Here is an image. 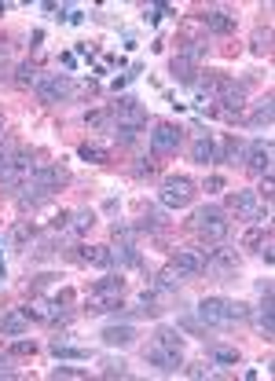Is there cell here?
<instances>
[{
    "label": "cell",
    "instance_id": "6da1fadb",
    "mask_svg": "<svg viewBox=\"0 0 275 381\" xmlns=\"http://www.w3.org/2000/svg\"><path fill=\"white\" fill-rule=\"evenodd\" d=\"M114 140H118L121 147H129L132 140H136V132L140 129H147V110L140 107V99L136 96H125V99H118L114 103Z\"/></svg>",
    "mask_w": 275,
    "mask_h": 381
},
{
    "label": "cell",
    "instance_id": "7a4b0ae2",
    "mask_svg": "<svg viewBox=\"0 0 275 381\" xmlns=\"http://www.w3.org/2000/svg\"><path fill=\"white\" fill-rule=\"evenodd\" d=\"M194 238H198V246H216V242L227 238V231H232V224H227V209L224 205H205V209H198L191 216Z\"/></svg>",
    "mask_w": 275,
    "mask_h": 381
},
{
    "label": "cell",
    "instance_id": "3957f363",
    "mask_svg": "<svg viewBox=\"0 0 275 381\" xmlns=\"http://www.w3.org/2000/svg\"><path fill=\"white\" fill-rule=\"evenodd\" d=\"M198 319H202V327H232V322L249 319V305L227 301V297H205L198 305Z\"/></svg>",
    "mask_w": 275,
    "mask_h": 381
},
{
    "label": "cell",
    "instance_id": "277c9868",
    "mask_svg": "<svg viewBox=\"0 0 275 381\" xmlns=\"http://www.w3.org/2000/svg\"><path fill=\"white\" fill-rule=\"evenodd\" d=\"M243 268V257H238V249L224 246V242H216V246H205V271L216 275V279H232Z\"/></svg>",
    "mask_w": 275,
    "mask_h": 381
},
{
    "label": "cell",
    "instance_id": "5b68a950",
    "mask_svg": "<svg viewBox=\"0 0 275 381\" xmlns=\"http://www.w3.org/2000/svg\"><path fill=\"white\" fill-rule=\"evenodd\" d=\"M194 194H198V183L191 176H165L158 198H162V205H169V209H187L194 202Z\"/></svg>",
    "mask_w": 275,
    "mask_h": 381
},
{
    "label": "cell",
    "instance_id": "8992f818",
    "mask_svg": "<svg viewBox=\"0 0 275 381\" xmlns=\"http://www.w3.org/2000/svg\"><path fill=\"white\" fill-rule=\"evenodd\" d=\"M227 209L235 213V220H246V224H265V216H268V205L261 202L257 191H232Z\"/></svg>",
    "mask_w": 275,
    "mask_h": 381
},
{
    "label": "cell",
    "instance_id": "52a82bcc",
    "mask_svg": "<svg viewBox=\"0 0 275 381\" xmlns=\"http://www.w3.org/2000/svg\"><path fill=\"white\" fill-rule=\"evenodd\" d=\"M216 103H221V107H216L221 118H227V121L243 118V110H246V85H243V81H224Z\"/></svg>",
    "mask_w": 275,
    "mask_h": 381
},
{
    "label": "cell",
    "instance_id": "ba28073f",
    "mask_svg": "<svg viewBox=\"0 0 275 381\" xmlns=\"http://www.w3.org/2000/svg\"><path fill=\"white\" fill-rule=\"evenodd\" d=\"M37 99L41 103H63V99H70L74 96V81H70V74H44L41 81H37Z\"/></svg>",
    "mask_w": 275,
    "mask_h": 381
},
{
    "label": "cell",
    "instance_id": "9c48e42d",
    "mask_svg": "<svg viewBox=\"0 0 275 381\" xmlns=\"http://www.w3.org/2000/svg\"><path fill=\"white\" fill-rule=\"evenodd\" d=\"M180 147H183V129H180V125H173V121H154L151 151L162 154V158H169V154H176Z\"/></svg>",
    "mask_w": 275,
    "mask_h": 381
},
{
    "label": "cell",
    "instance_id": "30bf717a",
    "mask_svg": "<svg viewBox=\"0 0 275 381\" xmlns=\"http://www.w3.org/2000/svg\"><path fill=\"white\" fill-rule=\"evenodd\" d=\"M30 176H33V165H30V154L26 151H19L11 161H4V165H0V183H4V187H26L30 183Z\"/></svg>",
    "mask_w": 275,
    "mask_h": 381
},
{
    "label": "cell",
    "instance_id": "8fae6325",
    "mask_svg": "<svg viewBox=\"0 0 275 381\" xmlns=\"http://www.w3.org/2000/svg\"><path fill=\"white\" fill-rule=\"evenodd\" d=\"M173 268L183 275V279H198L205 275V246H187L173 253Z\"/></svg>",
    "mask_w": 275,
    "mask_h": 381
},
{
    "label": "cell",
    "instance_id": "7c38bea8",
    "mask_svg": "<svg viewBox=\"0 0 275 381\" xmlns=\"http://www.w3.org/2000/svg\"><path fill=\"white\" fill-rule=\"evenodd\" d=\"M33 187H41V191H63L66 183H70V169H63V165H33V176H30Z\"/></svg>",
    "mask_w": 275,
    "mask_h": 381
},
{
    "label": "cell",
    "instance_id": "4fadbf2b",
    "mask_svg": "<svg viewBox=\"0 0 275 381\" xmlns=\"http://www.w3.org/2000/svg\"><path fill=\"white\" fill-rule=\"evenodd\" d=\"M143 360H147V367H154L158 374H176L180 363H183V352H169V349H162V344L151 341L143 349Z\"/></svg>",
    "mask_w": 275,
    "mask_h": 381
},
{
    "label": "cell",
    "instance_id": "5bb4252c",
    "mask_svg": "<svg viewBox=\"0 0 275 381\" xmlns=\"http://www.w3.org/2000/svg\"><path fill=\"white\" fill-rule=\"evenodd\" d=\"M272 158H275L272 140H254L246 147V165L254 172H261V176H272Z\"/></svg>",
    "mask_w": 275,
    "mask_h": 381
},
{
    "label": "cell",
    "instance_id": "9a60e30c",
    "mask_svg": "<svg viewBox=\"0 0 275 381\" xmlns=\"http://www.w3.org/2000/svg\"><path fill=\"white\" fill-rule=\"evenodd\" d=\"M74 260H77V264H85V268L110 271V268H114V249H110V246H77Z\"/></svg>",
    "mask_w": 275,
    "mask_h": 381
},
{
    "label": "cell",
    "instance_id": "2e32d148",
    "mask_svg": "<svg viewBox=\"0 0 275 381\" xmlns=\"http://www.w3.org/2000/svg\"><path fill=\"white\" fill-rule=\"evenodd\" d=\"M198 22H202V30L216 33V37H227V33L235 30V15L227 8H205L198 15Z\"/></svg>",
    "mask_w": 275,
    "mask_h": 381
},
{
    "label": "cell",
    "instance_id": "e0dca14e",
    "mask_svg": "<svg viewBox=\"0 0 275 381\" xmlns=\"http://www.w3.org/2000/svg\"><path fill=\"white\" fill-rule=\"evenodd\" d=\"M103 344H110V349H129L136 341V327L132 322H110V327H103Z\"/></svg>",
    "mask_w": 275,
    "mask_h": 381
},
{
    "label": "cell",
    "instance_id": "ac0fdd59",
    "mask_svg": "<svg viewBox=\"0 0 275 381\" xmlns=\"http://www.w3.org/2000/svg\"><path fill=\"white\" fill-rule=\"evenodd\" d=\"M169 74H173V77L180 81V85H194V81H198V63L176 52L173 59H169Z\"/></svg>",
    "mask_w": 275,
    "mask_h": 381
},
{
    "label": "cell",
    "instance_id": "d6986e66",
    "mask_svg": "<svg viewBox=\"0 0 275 381\" xmlns=\"http://www.w3.org/2000/svg\"><path fill=\"white\" fill-rule=\"evenodd\" d=\"M85 308L92 311V316H107V311H118L121 308V297L118 294H99V290H92L85 297Z\"/></svg>",
    "mask_w": 275,
    "mask_h": 381
},
{
    "label": "cell",
    "instance_id": "ffe728a7",
    "mask_svg": "<svg viewBox=\"0 0 275 381\" xmlns=\"http://www.w3.org/2000/svg\"><path fill=\"white\" fill-rule=\"evenodd\" d=\"M272 114H275V103H272V96H265L254 103V114L246 118V125L249 129H272Z\"/></svg>",
    "mask_w": 275,
    "mask_h": 381
},
{
    "label": "cell",
    "instance_id": "44dd1931",
    "mask_svg": "<svg viewBox=\"0 0 275 381\" xmlns=\"http://www.w3.org/2000/svg\"><path fill=\"white\" fill-rule=\"evenodd\" d=\"M26 330H30V319L22 316V308L19 311H4V316H0V333H4V338H22Z\"/></svg>",
    "mask_w": 275,
    "mask_h": 381
},
{
    "label": "cell",
    "instance_id": "7402d4cb",
    "mask_svg": "<svg viewBox=\"0 0 275 381\" xmlns=\"http://www.w3.org/2000/svg\"><path fill=\"white\" fill-rule=\"evenodd\" d=\"M33 238H37V227H33L30 220H19L15 227L8 231V242H11V249H19V253H22V249H30V242H33Z\"/></svg>",
    "mask_w": 275,
    "mask_h": 381
},
{
    "label": "cell",
    "instance_id": "603a6c76",
    "mask_svg": "<svg viewBox=\"0 0 275 381\" xmlns=\"http://www.w3.org/2000/svg\"><path fill=\"white\" fill-rule=\"evenodd\" d=\"M154 344H162L169 352H183V330L180 327H158L154 330Z\"/></svg>",
    "mask_w": 275,
    "mask_h": 381
},
{
    "label": "cell",
    "instance_id": "cb8c5ba5",
    "mask_svg": "<svg viewBox=\"0 0 275 381\" xmlns=\"http://www.w3.org/2000/svg\"><path fill=\"white\" fill-rule=\"evenodd\" d=\"M85 125H88L92 132H110V129H114V110H110V107L88 110V114H85Z\"/></svg>",
    "mask_w": 275,
    "mask_h": 381
},
{
    "label": "cell",
    "instance_id": "d4e9b609",
    "mask_svg": "<svg viewBox=\"0 0 275 381\" xmlns=\"http://www.w3.org/2000/svg\"><path fill=\"white\" fill-rule=\"evenodd\" d=\"M187 154H191V161H198V165H210V161H213V140L202 132L198 140L191 143V151H187Z\"/></svg>",
    "mask_w": 275,
    "mask_h": 381
},
{
    "label": "cell",
    "instance_id": "484cf974",
    "mask_svg": "<svg viewBox=\"0 0 275 381\" xmlns=\"http://www.w3.org/2000/svg\"><path fill=\"white\" fill-rule=\"evenodd\" d=\"M52 352H55V360H88V352L85 349H70L66 338H55L52 341Z\"/></svg>",
    "mask_w": 275,
    "mask_h": 381
},
{
    "label": "cell",
    "instance_id": "4316f807",
    "mask_svg": "<svg viewBox=\"0 0 275 381\" xmlns=\"http://www.w3.org/2000/svg\"><path fill=\"white\" fill-rule=\"evenodd\" d=\"M180 282H183V275L173 268V264L158 271V290H180Z\"/></svg>",
    "mask_w": 275,
    "mask_h": 381
},
{
    "label": "cell",
    "instance_id": "83f0119b",
    "mask_svg": "<svg viewBox=\"0 0 275 381\" xmlns=\"http://www.w3.org/2000/svg\"><path fill=\"white\" fill-rule=\"evenodd\" d=\"M110 238H114V246H136V227L132 224H114Z\"/></svg>",
    "mask_w": 275,
    "mask_h": 381
},
{
    "label": "cell",
    "instance_id": "f1b7e54d",
    "mask_svg": "<svg viewBox=\"0 0 275 381\" xmlns=\"http://www.w3.org/2000/svg\"><path fill=\"white\" fill-rule=\"evenodd\" d=\"M37 81H41V77H37V66L22 63L19 70H15V85H19V88H37Z\"/></svg>",
    "mask_w": 275,
    "mask_h": 381
},
{
    "label": "cell",
    "instance_id": "f546056e",
    "mask_svg": "<svg viewBox=\"0 0 275 381\" xmlns=\"http://www.w3.org/2000/svg\"><path fill=\"white\" fill-rule=\"evenodd\" d=\"M77 154H81L85 161H96V165H103V161H110V151H107V147H99V143H85Z\"/></svg>",
    "mask_w": 275,
    "mask_h": 381
},
{
    "label": "cell",
    "instance_id": "4dcf8cb0",
    "mask_svg": "<svg viewBox=\"0 0 275 381\" xmlns=\"http://www.w3.org/2000/svg\"><path fill=\"white\" fill-rule=\"evenodd\" d=\"M92 290H99V294H125V279L121 275H107V279H99L96 286H92Z\"/></svg>",
    "mask_w": 275,
    "mask_h": 381
},
{
    "label": "cell",
    "instance_id": "1f68e13d",
    "mask_svg": "<svg viewBox=\"0 0 275 381\" xmlns=\"http://www.w3.org/2000/svg\"><path fill=\"white\" fill-rule=\"evenodd\" d=\"M92 224H96V213H92V209L70 213V231H74V235H81V231H88Z\"/></svg>",
    "mask_w": 275,
    "mask_h": 381
},
{
    "label": "cell",
    "instance_id": "d6a6232c",
    "mask_svg": "<svg viewBox=\"0 0 275 381\" xmlns=\"http://www.w3.org/2000/svg\"><path fill=\"white\" fill-rule=\"evenodd\" d=\"M103 378H129V367H125V360L107 356V360H103Z\"/></svg>",
    "mask_w": 275,
    "mask_h": 381
},
{
    "label": "cell",
    "instance_id": "836d02e7",
    "mask_svg": "<svg viewBox=\"0 0 275 381\" xmlns=\"http://www.w3.org/2000/svg\"><path fill=\"white\" fill-rule=\"evenodd\" d=\"M249 48H254V55H272V30H257Z\"/></svg>",
    "mask_w": 275,
    "mask_h": 381
},
{
    "label": "cell",
    "instance_id": "e575fe53",
    "mask_svg": "<svg viewBox=\"0 0 275 381\" xmlns=\"http://www.w3.org/2000/svg\"><path fill=\"white\" fill-rule=\"evenodd\" d=\"M33 352H37V344L26 341V333L15 338V344H11V356H15V360H26V356H33Z\"/></svg>",
    "mask_w": 275,
    "mask_h": 381
},
{
    "label": "cell",
    "instance_id": "d590c367",
    "mask_svg": "<svg viewBox=\"0 0 275 381\" xmlns=\"http://www.w3.org/2000/svg\"><path fill=\"white\" fill-rule=\"evenodd\" d=\"M52 378H66V381H85L88 371H77V367H55Z\"/></svg>",
    "mask_w": 275,
    "mask_h": 381
},
{
    "label": "cell",
    "instance_id": "8d00e7d4",
    "mask_svg": "<svg viewBox=\"0 0 275 381\" xmlns=\"http://www.w3.org/2000/svg\"><path fill=\"white\" fill-rule=\"evenodd\" d=\"M257 253H261V257H265V264H272V257H275V242H272V231H265V238H261Z\"/></svg>",
    "mask_w": 275,
    "mask_h": 381
},
{
    "label": "cell",
    "instance_id": "74e56055",
    "mask_svg": "<svg viewBox=\"0 0 275 381\" xmlns=\"http://www.w3.org/2000/svg\"><path fill=\"white\" fill-rule=\"evenodd\" d=\"M213 360L232 367V363H238V349H213Z\"/></svg>",
    "mask_w": 275,
    "mask_h": 381
},
{
    "label": "cell",
    "instance_id": "f35d334b",
    "mask_svg": "<svg viewBox=\"0 0 275 381\" xmlns=\"http://www.w3.org/2000/svg\"><path fill=\"white\" fill-rule=\"evenodd\" d=\"M261 238H265V231L254 227V231H246V235H243V246H246V249H257V246H261Z\"/></svg>",
    "mask_w": 275,
    "mask_h": 381
},
{
    "label": "cell",
    "instance_id": "ab89813d",
    "mask_svg": "<svg viewBox=\"0 0 275 381\" xmlns=\"http://www.w3.org/2000/svg\"><path fill=\"white\" fill-rule=\"evenodd\" d=\"M15 356H0V378H15Z\"/></svg>",
    "mask_w": 275,
    "mask_h": 381
},
{
    "label": "cell",
    "instance_id": "60d3db41",
    "mask_svg": "<svg viewBox=\"0 0 275 381\" xmlns=\"http://www.w3.org/2000/svg\"><path fill=\"white\" fill-rule=\"evenodd\" d=\"M224 187H227V180H224V176H210V180H205V191H210V194L224 191Z\"/></svg>",
    "mask_w": 275,
    "mask_h": 381
},
{
    "label": "cell",
    "instance_id": "b9f144b4",
    "mask_svg": "<svg viewBox=\"0 0 275 381\" xmlns=\"http://www.w3.org/2000/svg\"><path fill=\"white\" fill-rule=\"evenodd\" d=\"M183 374H187V378H205V374H210V367L194 363V367H187V371H183Z\"/></svg>",
    "mask_w": 275,
    "mask_h": 381
},
{
    "label": "cell",
    "instance_id": "7bdbcfd3",
    "mask_svg": "<svg viewBox=\"0 0 275 381\" xmlns=\"http://www.w3.org/2000/svg\"><path fill=\"white\" fill-rule=\"evenodd\" d=\"M165 11H169L165 4H154V8H147V19H151V22H158V19L165 15Z\"/></svg>",
    "mask_w": 275,
    "mask_h": 381
},
{
    "label": "cell",
    "instance_id": "ee69618b",
    "mask_svg": "<svg viewBox=\"0 0 275 381\" xmlns=\"http://www.w3.org/2000/svg\"><path fill=\"white\" fill-rule=\"evenodd\" d=\"M183 330H191V333H202V327L194 319H183Z\"/></svg>",
    "mask_w": 275,
    "mask_h": 381
},
{
    "label": "cell",
    "instance_id": "f6af8a7d",
    "mask_svg": "<svg viewBox=\"0 0 275 381\" xmlns=\"http://www.w3.org/2000/svg\"><path fill=\"white\" fill-rule=\"evenodd\" d=\"M0 136H4V118H0Z\"/></svg>",
    "mask_w": 275,
    "mask_h": 381
}]
</instances>
